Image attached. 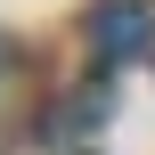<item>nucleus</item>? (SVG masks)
Masks as SVG:
<instances>
[{
    "label": "nucleus",
    "mask_w": 155,
    "mask_h": 155,
    "mask_svg": "<svg viewBox=\"0 0 155 155\" xmlns=\"http://www.w3.org/2000/svg\"><path fill=\"white\" fill-rule=\"evenodd\" d=\"M90 49H98V65H139L155 49V8L147 0H98L90 8Z\"/></svg>",
    "instance_id": "f257e3e1"
},
{
    "label": "nucleus",
    "mask_w": 155,
    "mask_h": 155,
    "mask_svg": "<svg viewBox=\"0 0 155 155\" xmlns=\"http://www.w3.org/2000/svg\"><path fill=\"white\" fill-rule=\"evenodd\" d=\"M0 65H8V33H0Z\"/></svg>",
    "instance_id": "f03ea898"
}]
</instances>
